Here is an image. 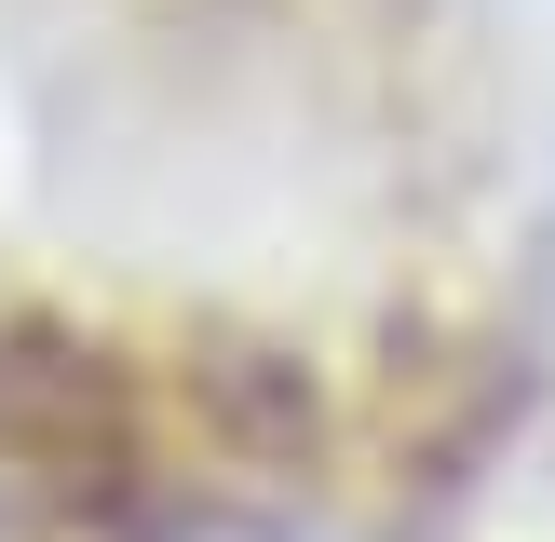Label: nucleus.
Here are the masks:
<instances>
[{"mask_svg": "<svg viewBox=\"0 0 555 542\" xmlns=\"http://www.w3.org/2000/svg\"><path fill=\"white\" fill-rule=\"evenodd\" d=\"M177 542H325V529H271V515H217V529H177Z\"/></svg>", "mask_w": 555, "mask_h": 542, "instance_id": "f257e3e1", "label": "nucleus"}]
</instances>
